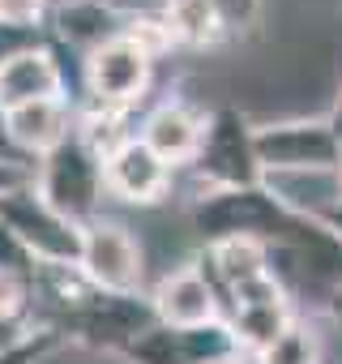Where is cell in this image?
Returning <instances> with one entry per match:
<instances>
[{
    "label": "cell",
    "mask_w": 342,
    "mask_h": 364,
    "mask_svg": "<svg viewBox=\"0 0 342 364\" xmlns=\"http://www.w3.org/2000/svg\"><path fill=\"white\" fill-rule=\"evenodd\" d=\"M214 364H253V355H244V351H236V355H227V360H214Z\"/></svg>",
    "instance_id": "cell-27"
},
{
    "label": "cell",
    "mask_w": 342,
    "mask_h": 364,
    "mask_svg": "<svg viewBox=\"0 0 342 364\" xmlns=\"http://www.w3.org/2000/svg\"><path fill=\"white\" fill-rule=\"evenodd\" d=\"M154 56L133 39V35H116L111 43L94 48L82 60V90L86 103L94 107H111V112H133L154 82Z\"/></svg>",
    "instance_id": "cell-4"
},
{
    "label": "cell",
    "mask_w": 342,
    "mask_h": 364,
    "mask_svg": "<svg viewBox=\"0 0 342 364\" xmlns=\"http://www.w3.org/2000/svg\"><path fill=\"white\" fill-rule=\"evenodd\" d=\"M329 124H333V133L342 137V90H338V99H333V107H329V116H325Z\"/></svg>",
    "instance_id": "cell-26"
},
{
    "label": "cell",
    "mask_w": 342,
    "mask_h": 364,
    "mask_svg": "<svg viewBox=\"0 0 342 364\" xmlns=\"http://www.w3.org/2000/svg\"><path fill=\"white\" fill-rule=\"evenodd\" d=\"M56 0H0V26H18V31H43L48 14Z\"/></svg>",
    "instance_id": "cell-23"
},
{
    "label": "cell",
    "mask_w": 342,
    "mask_h": 364,
    "mask_svg": "<svg viewBox=\"0 0 342 364\" xmlns=\"http://www.w3.org/2000/svg\"><path fill=\"white\" fill-rule=\"evenodd\" d=\"M299 313L291 309V296L287 300H261V304H240V309H231L227 313V326H231V334H236V343H240V351L244 355H257V351H265L291 321H295Z\"/></svg>",
    "instance_id": "cell-17"
},
{
    "label": "cell",
    "mask_w": 342,
    "mask_h": 364,
    "mask_svg": "<svg viewBox=\"0 0 342 364\" xmlns=\"http://www.w3.org/2000/svg\"><path fill=\"white\" fill-rule=\"evenodd\" d=\"M325 309H329V321L342 330V287H333L329 291V300H325Z\"/></svg>",
    "instance_id": "cell-25"
},
{
    "label": "cell",
    "mask_w": 342,
    "mask_h": 364,
    "mask_svg": "<svg viewBox=\"0 0 342 364\" xmlns=\"http://www.w3.org/2000/svg\"><path fill=\"white\" fill-rule=\"evenodd\" d=\"M77 124V107L73 99H39V103H22L0 112V133H5V146L26 159L39 163L43 154H52Z\"/></svg>",
    "instance_id": "cell-11"
},
{
    "label": "cell",
    "mask_w": 342,
    "mask_h": 364,
    "mask_svg": "<svg viewBox=\"0 0 342 364\" xmlns=\"http://www.w3.org/2000/svg\"><path fill=\"white\" fill-rule=\"evenodd\" d=\"M180 343H184V355L189 364H214V360H227L240 351L227 317L219 321H206V326H193V330H180Z\"/></svg>",
    "instance_id": "cell-20"
},
{
    "label": "cell",
    "mask_w": 342,
    "mask_h": 364,
    "mask_svg": "<svg viewBox=\"0 0 342 364\" xmlns=\"http://www.w3.org/2000/svg\"><path fill=\"white\" fill-rule=\"evenodd\" d=\"M197 266H202V274L214 283L219 300H227L240 283L270 274V249H265L261 240H253V236H231V240L202 245Z\"/></svg>",
    "instance_id": "cell-15"
},
{
    "label": "cell",
    "mask_w": 342,
    "mask_h": 364,
    "mask_svg": "<svg viewBox=\"0 0 342 364\" xmlns=\"http://www.w3.org/2000/svg\"><path fill=\"white\" fill-rule=\"evenodd\" d=\"M124 364H189L184 355V343H180V330H171V326H150L141 330L124 351H120Z\"/></svg>",
    "instance_id": "cell-19"
},
{
    "label": "cell",
    "mask_w": 342,
    "mask_h": 364,
    "mask_svg": "<svg viewBox=\"0 0 342 364\" xmlns=\"http://www.w3.org/2000/svg\"><path fill=\"white\" fill-rule=\"evenodd\" d=\"M253 364H325V338L312 321L295 317L265 351L253 355Z\"/></svg>",
    "instance_id": "cell-18"
},
{
    "label": "cell",
    "mask_w": 342,
    "mask_h": 364,
    "mask_svg": "<svg viewBox=\"0 0 342 364\" xmlns=\"http://www.w3.org/2000/svg\"><path fill=\"white\" fill-rule=\"evenodd\" d=\"M0 223H9L26 249L39 257V266H77L82 253V228L69 223L65 215H56L39 193H35V180L26 189L0 198Z\"/></svg>",
    "instance_id": "cell-7"
},
{
    "label": "cell",
    "mask_w": 342,
    "mask_h": 364,
    "mask_svg": "<svg viewBox=\"0 0 342 364\" xmlns=\"http://www.w3.org/2000/svg\"><path fill=\"white\" fill-rule=\"evenodd\" d=\"M124 26H128V18L120 9H111L107 0H56L52 14H48L43 35H48V43L56 52L69 48V52H77L86 60L94 48H103L116 35H124Z\"/></svg>",
    "instance_id": "cell-13"
},
{
    "label": "cell",
    "mask_w": 342,
    "mask_h": 364,
    "mask_svg": "<svg viewBox=\"0 0 342 364\" xmlns=\"http://www.w3.org/2000/svg\"><path fill=\"white\" fill-rule=\"evenodd\" d=\"M150 309H154V321L171 326V330H193V326H206V321L223 317V300H219L214 283L202 274L197 257L176 266V270H167L154 283Z\"/></svg>",
    "instance_id": "cell-9"
},
{
    "label": "cell",
    "mask_w": 342,
    "mask_h": 364,
    "mask_svg": "<svg viewBox=\"0 0 342 364\" xmlns=\"http://www.w3.org/2000/svg\"><path fill=\"white\" fill-rule=\"evenodd\" d=\"M0 274H13V279H26V283H39V257L26 249V240L0 223Z\"/></svg>",
    "instance_id": "cell-21"
},
{
    "label": "cell",
    "mask_w": 342,
    "mask_h": 364,
    "mask_svg": "<svg viewBox=\"0 0 342 364\" xmlns=\"http://www.w3.org/2000/svg\"><path fill=\"white\" fill-rule=\"evenodd\" d=\"M39 99H69V77H65L60 52L48 39L13 52L9 60H0V112L39 103Z\"/></svg>",
    "instance_id": "cell-12"
},
{
    "label": "cell",
    "mask_w": 342,
    "mask_h": 364,
    "mask_svg": "<svg viewBox=\"0 0 342 364\" xmlns=\"http://www.w3.org/2000/svg\"><path fill=\"white\" fill-rule=\"evenodd\" d=\"M210 5L227 18V26H231V31L253 26V22L261 18V0H210Z\"/></svg>",
    "instance_id": "cell-24"
},
{
    "label": "cell",
    "mask_w": 342,
    "mask_h": 364,
    "mask_svg": "<svg viewBox=\"0 0 342 364\" xmlns=\"http://www.w3.org/2000/svg\"><path fill=\"white\" fill-rule=\"evenodd\" d=\"M197 180V193H214V189H253L261 185V163H257V124L223 103L210 107L206 116V137L197 159L184 167Z\"/></svg>",
    "instance_id": "cell-2"
},
{
    "label": "cell",
    "mask_w": 342,
    "mask_h": 364,
    "mask_svg": "<svg viewBox=\"0 0 342 364\" xmlns=\"http://www.w3.org/2000/svg\"><path fill=\"white\" fill-rule=\"evenodd\" d=\"M261 189L291 215L329 223L342 210V167H308V171H265Z\"/></svg>",
    "instance_id": "cell-14"
},
{
    "label": "cell",
    "mask_w": 342,
    "mask_h": 364,
    "mask_svg": "<svg viewBox=\"0 0 342 364\" xmlns=\"http://www.w3.org/2000/svg\"><path fill=\"white\" fill-rule=\"evenodd\" d=\"M162 22H167L171 39H176V48H197V52H210L231 35L227 18L210 5V0H167Z\"/></svg>",
    "instance_id": "cell-16"
},
{
    "label": "cell",
    "mask_w": 342,
    "mask_h": 364,
    "mask_svg": "<svg viewBox=\"0 0 342 364\" xmlns=\"http://www.w3.org/2000/svg\"><path fill=\"white\" fill-rule=\"evenodd\" d=\"M103 180L107 198H120L124 206H158L171 198L176 167H167L141 137H128L120 150L103 159Z\"/></svg>",
    "instance_id": "cell-8"
},
{
    "label": "cell",
    "mask_w": 342,
    "mask_h": 364,
    "mask_svg": "<svg viewBox=\"0 0 342 364\" xmlns=\"http://www.w3.org/2000/svg\"><path fill=\"white\" fill-rule=\"evenodd\" d=\"M60 347V334L52 326L35 330L26 343H13V347H0V364H48V355Z\"/></svg>",
    "instance_id": "cell-22"
},
{
    "label": "cell",
    "mask_w": 342,
    "mask_h": 364,
    "mask_svg": "<svg viewBox=\"0 0 342 364\" xmlns=\"http://www.w3.org/2000/svg\"><path fill=\"white\" fill-rule=\"evenodd\" d=\"M154 326V309L150 296H111V291H90L73 313L60 317V334H73L82 347L94 351H124L141 330Z\"/></svg>",
    "instance_id": "cell-6"
},
{
    "label": "cell",
    "mask_w": 342,
    "mask_h": 364,
    "mask_svg": "<svg viewBox=\"0 0 342 364\" xmlns=\"http://www.w3.org/2000/svg\"><path fill=\"white\" fill-rule=\"evenodd\" d=\"M77 270L86 274V283L94 291L141 296V287H145V245L128 223L99 215L82 228Z\"/></svg>",
    "instance_id": "cell-3"
},
{
    "label": "cell",
    "mask_w": 342,
    "mask_h": 364,
    "mask_svg": "<svg viewBox=\"0 0 342 364\" xmlns=\"http://www.w3.org/2000/svg\"><path fill=\"white\" fill-rule=\"evenodd\" d=\"M35 193L65 215L69 223L86 228L90 219L103 215V198H107V180H103V154L90 150L77 129L35 163Z\"/></svg>",
    "instance_id": "cell-1"
},
{
    "label": "cell",
    "mask_w": 342,
    "mask_h": 364,
    "mask_svg": "<svg viewBox=\"0 0 342 364\" xmlns=\"http://www.w3.org/2000/svg\"><path fill=\"white\" fill-rule=\"evenodd\" d=\"M257 163L265 171H308L342 167V137L325 116H295L257 124Z\"/></svg>",
    "instance_id": "cell-5"
},
{
    "label": "cell",
    "mask_w": 342,
    "mask_h": 364,
    "mask_svg": "<svg viewBox=\"0 0 342 364\" xmlns=\"http://www.w3.org/2000/svg\"><path fill=\"white\" fill-rule=\"evenodd\" d=\"M206 107L171 95L162 103H154L141 120H137V137L167 163V167H189L202 150V137H206Z\"/></svg>",
    "instance_id": "cell-10"
}]
</instances>
